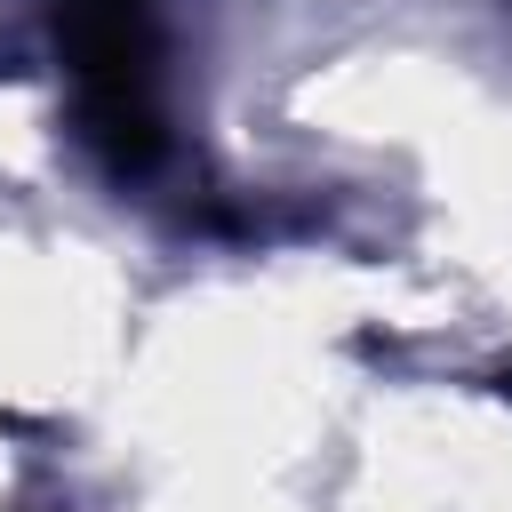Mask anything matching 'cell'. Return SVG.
<instances>
[{"mask_svg": "<svg viewBox=\"0 0 512 512\" xmlns=\"http://www.w3.org/2000/svg\"><path fill=\"white\" fill-rule=\"evenodd\" d=\"M504 392H512V376H504Z\"/></svg>", "mask_w": 512, "mask_h": 512, "instance_id": "7a4b0ae2", "label": "cell"}, {"mask_svg": "<svg viewBox=\"0 0 512 512\" xmlns=\"http://www.w3.org/2000/svg\"><path fill=\"white\" fill-rule=\"evenodd\" d=\"M56 40H64L80 136L104 152V168L144 176V168L168 152L152 0H64V8H56Z\"/></svg>", "mask_w": 512, "mask_h": 512, "instance_id": "6da1fadb", "label": "cell"}]
</instances>
